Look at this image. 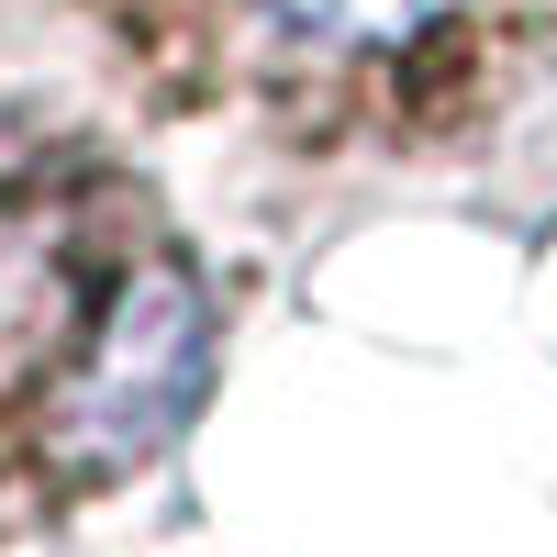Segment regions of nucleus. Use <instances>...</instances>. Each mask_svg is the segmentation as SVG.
I'll list each match as a JSON object with an SVG mask.
<instances>
[{
  "mask_svg": "<svg viewBox=\"0 0 557 557\" xmlns=\"http://www.w3.org/2000/svg\"><path fill=\"white\" fill-rule=\"evenodd\" d=\"M301 34H323V45H412L424 23H446L457 0H278Z\"/></svg>",
  "mask_w": 557,
  "mask_h": 557,
  "instance_id": "f03ea898",
  "label": "nucleus"
},
{
  "mask_svg": "<svg viewBox=\"0 0 557 557\" xmlns=\"http://www.w3.org/2000/svg\"><path fill=\"white\" fill-rule=\"evenodd\" d=\"M201 380H212V312H201V278H190V268L123 278L112 323L89 335L78 380L57 391V457H67L78 480L146 469V457L201 412Z\"/></svg>",
  "mask_w": 557,
  "mask_h": 557,
  "instance_id": "f257e3e1",
  "label": "nucleus"
}]
</instances>
